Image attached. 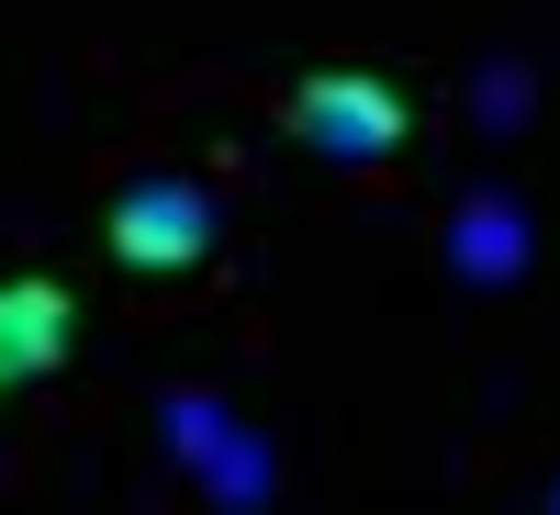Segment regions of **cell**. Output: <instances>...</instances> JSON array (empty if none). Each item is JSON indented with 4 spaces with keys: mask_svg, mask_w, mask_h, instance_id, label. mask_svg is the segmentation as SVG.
<instances>
[{
    "mask_svg": "<svg viewBox=\"0 0 560 515\" xmlns=\"http://www.w3.org/2000/svg\"><path fill=\"white\" fill-rule=\"evenodd\" d=\"M292 134L314 157H337V168H382V157H404V134H415V102L382 79V68H314V79H292Z\"/></svg>",
    "mask_w": 560,
    "mask_h": 515,
    "instance_id": "1",
    "label": "cell"
},
{
    "mask_svg": "<svg viewBox=\"0 0 560 515\" xmlns=\"http://www.w3.org/2000/svg\"><path fill=\"white\" fill-rule=\"evenodd\" d=\"M102 236H113L124 269L179 280V269H202V258H213V191H202V179H135V191L113 202Z\"/></svg>",
    "mask_w": 560,
    "mask_h": 515,
    "instance_id": "2",
    "label": "cell"
},
{
    "mask_svg": "<svg viewBox=\"0 0 560 515\" xmlns=\"http://www.w3.org/2000/svg\"><path fill=\"white\" fill-rule=\"evenodd\" d=\"M438 258L459 269V292H504V280H527V258H538V224H527V202L516 191H459L448 202V224H438Z\"/></svg>",
    "mask_w": 560,
    "mask_h": 515,
    "instance_id": "3",
    "label": "cell"
},
{
    "mask_svg": "<svg viewBox=\"0 0 560 515\" xmlns=\"http://www.w3.org/2000/svg\"><path fill=\"white\" fill-rule=\"evenodd\" d=\"M68 337H79V314H68V292L57 280H0V382H45V370L68 359Z\"/></svg>",
    "mask_w": 560,
    "mask_h": 515,
    "instance_id": "4",
    "label": "cell"
},
{
    "mask_svg": "<svg viewBox=\"0 0 560 515\" xmlns=\"http://www.w3.org/2000/svg\"><path fill=\"white\" fill-rule=\"evenodd\" d=\"M202 482H213V504H224V515L269 504V437H247V426H236V437H224V448L202 459Z\"/></svg>",
    "mask_w": 560,
    "mask_h": 515,
    "instance_id": "5",
    "label": "cell"
},
{
    "mask_svg": "<svg viewBox=\"0 0 560 515\" xmlns=\"http://www.w3.org/2000/svg\"><path fill=\"white\" fill-rule=\"evenodd\" d=\"M527 113H538V79H527L516 57H493V68H471V124H482V134H516Z\"/></svg>",
    "mask_w": 560,
    "mask_h": 515,
    "instance_id": "6",
    "label": "cell"
},
{
    "mask_svg": "<svg viewBox=\"0 0 560 515\" xmlns=\"http://www.w3.org/2000/svg\"><path fill=\"white\" fill-rule=\"evenodd\" d=\"M158 426H168V459H191V471H202V459H213L224 437H236L213 393H168V403H158Z\"/></svg>",
    "mask_w": 560,
    "mask_h": 515,
    "instance_id": "7",
    "label": "cell"
},
{
    "mask_svg": "<svg viewBox=\"0 0 560 515\" xmlns=\"http://www.w3.org/2000/svg\"><path fill=\"white\" fill-rule=\"evenodd\" d=\"M538 515H560V471H549V504H538Z\"/></svg>",
    "mask_w": 560,
    "mask_h": 515,
    "instance_id": "8",
    "label": "cell"
}]
</instances>
